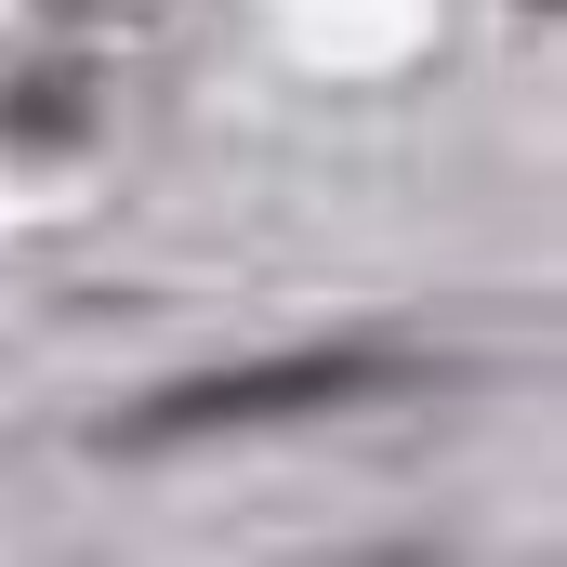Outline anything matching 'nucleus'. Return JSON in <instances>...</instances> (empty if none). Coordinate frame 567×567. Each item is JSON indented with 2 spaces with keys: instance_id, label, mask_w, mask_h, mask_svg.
Here are the masks:
<instances>
[{
  "instance_id": "f257e3e1",
  "label": "nucleus",
  "mask_w": 567,
  "mask_h": 567,
  "mask_svg": "<svg viewBox=\"0 0 567 567\" xmlns=\"http://www.w3.org/2000/svg\"><path fill=\"white\" fill-rule=\"evenodd\" d=\"M357 370L343 357H303V370H238V383H198V396H158L133 435H198V423H265V410H317V396H343Z\"/></svg>"
}]
</instances>
